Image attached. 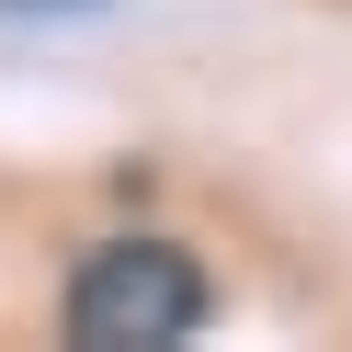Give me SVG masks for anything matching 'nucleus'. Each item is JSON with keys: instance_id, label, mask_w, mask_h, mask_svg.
<instances>
[{"instance_id": "obj_1", "label": "nucleus", "mask_w": 352, "mask_h": 352, "mask_svg": "<svg viewBox=\"0 0 352 352\" xmlns=\"http://www.w3.org/2000/svg\"><path fill=\"white\" fill-rule=\"evenodd\" d=\"M205 318H216V273L182 239H102V250H80L69 296H57V329L80 352H170Z\"/></svg>"}]
</instances>
